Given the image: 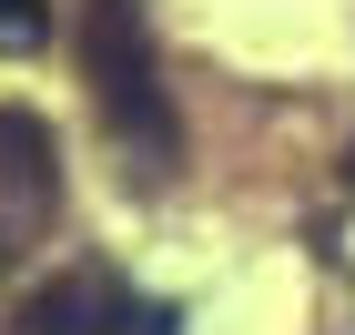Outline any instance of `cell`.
<instances>
[{
	"instance_id": "cell-1",
	"label": "cell",
	"mask_w": 355,
	"mask_h": 335,
	"mask_svg": "<svg viewBox=\"0 0 355 335\" xmlns=\"http://www.w3.org/2000/svg\"><path fill=\"white\" fill-rule=\"evenodd\" d=\"M71 41H82L92 112H102V122H112V142L132 153V173H173V153H183V122H173L163 51H153V21H142V0H92Z\"/></svg>"
},
{
	"instance_id": "cell-2",
	"label": "cell",
	"mask_w": 355,
	"mask_h": 335,
	"mask_svg": "<svg viewBox=\"0 0 355 335\" xmlns=\"http://www.w3.org/2000/svg\"><path fill=\"white\" fill-rule=\"evenodd\" d=\"M132 315L142 305L102 275V264H71L61 284H41V295L21 305V335H112V325H132Z\"/></svg>"
},
{
	"instance_id": "cell-3",
	"label": "cell",
	"mask_w": 355,
	"mask_h": 335,
	"mask_svg": "<svg viewBox=\"0 0 355 335\" xmlns=\"http://www.w3.org/2000/svg\"><path fill=\"white\" fill-rule=\"evenodd\" d=\"M0 183L21 203H51V132L31 112H0Z\"/></svg>"
},
{
	"instance_id": "cell-4",
	"label": "cell",
	"mask_w": 355,
	"mask_h": 335,
	"mask_svg": "<svg viewBox=\"0 0 355 335\" xmlns=\"http://www.w3.org/2000/svg\"><path fill=\"white\" fill-rule=\"evenodd\" d=\"M51 41V0H0V61H31Z\"/></svg>"
},
{
	"instance_id": "cell-5",
	"label": "cell",
	"mask_w": 355,
	"mask_h": 335,
	"mask_svg": "<svg viewBox=\"0 0 355 335\" xmlns=\"http://www.w3.org/2000/svg\"><path fill=\"white\" fill-rule=\"evenodd\" d=\"M173 325H183L173 305H142V315H132V335H173Z\"/></svg>"
},
{
	"instance_id": "cell-6",
	"label": "cell",
	"mask_w": 355,
	"mask_h": 335,
	"mask_svg": "<svg viewBox=\"0 0 355 335\" xmlns=\"http://www.w3.org/2000/svg\"><path fill=\"white\" fill-rule=\"evenodd\" d=\"M345 173H355V163H345Z\"/></svg>"
}]
</instances>
